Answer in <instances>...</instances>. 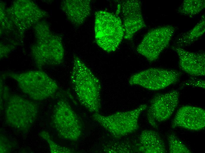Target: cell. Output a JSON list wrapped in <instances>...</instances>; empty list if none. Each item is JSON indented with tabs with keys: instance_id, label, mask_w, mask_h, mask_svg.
Listing matches in <instances>:
<instances>
[{
	"instance_id": "15",
	"label": "cell",
	"mask_w": 205,
	"mask_h": 153,
	"mask_svg": "<svg viewBox=\"0 0 205 153\" xmlns=\"http://www.w3.org/2000/svg\"><path fill=\"white\" fill-rule=\"evenodd\" d=\"M61 7L68 19L74 25L82 24L91 12L89 0H66L62 1Z\"/></svg>"
},
{
	"instance_id": "22",
	"label": "cell",
	"mask_w": 205,
	"mask_h": 153,
	"mask_svg": "<svg viewBox=\"0 0 205 153\" xmlns=\"http://www.w3.org/2000/svg\"><path fill=\"white\" fill-rule=\"evenodd\" d=\"M185 84L187 85L205 88V81L203 80L192 78L186 82Z\"/></svg>"
},
{
	"instance_id": "6",
	"label": "cell",
	"mask_w": 205,
	"mask_h": 153,
	"mask_svg": "<svg viewBox=\"0 0 205 153\" xmlns=\"http://www.w3.org/2000/svg\"><path fill=\"white\" fill-rule=\"evenodd\" d=\"M147 107L146 105L142 104L133 109L118 112L108 116L95 113L92 117L113 137L119 139L139 129V116Z\"/></svg>"
},
{
	"instance_id": "8",
	"label": "cell",
	"mask_w": 205,
	"mask_h": 153,
	"mask_svg": "<svg viewBox=\"0 0 205 153\" xmlns=\"http://www.w3.org/2000/svg\"><path fill=\"white\" fill-rule=\"evenodd\" d=\"M181 75V73L176 70L151 68L133 75L129 82L132 85H138L149 90L157 91L176 83Z\"/></svg>"
},
{
	"instance_id": "20",
	"label": "cell",
	"mask_w": 205,
	"mask_h": 153,
	"mask_svg": "<svg viewBox=\"0 0 205 153\" xmlns=\"http://www.w3.org/2000/svg\"><path fill=\"white\" fill-rule=\"evenodd\" d=\"M39 136L44 139L48 143L50 152L52 153H72L70 148L62 146L54 142L51 138L49 133L45 131H41Z\"/></svg>"
},
{
	"instance_id": "12",
	"label": "cell",
	"mask_w": 205,
	"mask_h": 153,
	"mask_svg": "<svg viewBox=\"0 0 205 153\" xmlns=\"http://www.w3.org/2000/svg\"><path fill=\"white\" fill-rule=\"evenodd\" d=\"M141 7V2L139 0H126L122 2L121 11L125 39H131L136 32L146 27Z\"/></svg>"
},
{
	"instance_id": "5",
	"label": "cell",
	"mask_w": 205,
	"mask_h": 153,
	"mask_svg": "<svg viewBox=\"0 0 205 153\" xmlns=\"http://www.w3.org/2000/svg\"><path fill=\"white\" fill-rule=\"evenodd\" d=\"M6 101L5 117L7 124L21 132H27L37 118V104L16 94L9 95Z\"/></svg>"
},
{
	"instance_id": "16",
	"label": "cell",
	"mask_w": 205,
	"mask_h": 153,
	"mask_svg": "<svg viewBox=\"0 0 205 153\" xmlns=\"http://www.w3.org/2000/svg\"><path fill=\"white\" fill-rule=\"evenodd\" d=\"M137 152L144 153H165V144L159 134L151 130L142 131L136 144Z\"/></svg>"
},
{
	"instance_id": "17",
	"label": "cell",
	"mask_w": 205,
	"mask_h": 153,
	"mask_svg": "<svg viewBox=\"0 0 205 153\" xmlns=\"http://www.w3.org/2000/svg\"><path fill=\"white\" fill-rule=\"evenodd\" d=\"M205 31V14L192 29L181 34L177 39L173 46L183 48L191 45L203 35Z\"/></svg>"
},
{
	"instance_id": "19",
	"label": "cell",
	"mask_w": 205,
	"mask_h": 153,
	"mask_svg": "<svg viewBox=\"0 0 205 153\" xmlns=\"http://www.w3.org/2000/svg\"><path fill=\"white\" fill-rule=\"evenodd\" d=\"M169 151L170 153H190L191 151L173 133L167 137Z\"/></svg>"
},
{
	"instance_id": "14",
	"label": "cell",
	"mask_w": 205,
	"mask_h": 153,
	"mask_svg": "<svg viewBox=\"0 0 205 153\" xmlns=\"http://www.w3.org/2000/svg\"><path fill=\"white\" fill-rule=\"evenodd\" d=\"M172 49L178 56L179 67L182 70L192 76H205L204 53L192 52L173 46Z\"/></svg>"
},
{
	"instance_id": "1",
	"label": "cell",
	"mask_w": 205,
	"mask_h": 153,
	"mask_svg": "<svg viewBox=\"0 0 205 153\" xmlns=\"http://www.w3.org/2000/svg\"><path fill=\"white\" fill-rule=\"evenodd\" d=\"M70 81L81 104L90 112L99 113L101 107L100 82L90 69L76 56L74 57Z\"/></svg>"
},
{
	"instance_id": "11",
	"label": "cell",
	"mask_w": 205,
	"mask_h": 153,
	"mask_svg": "<svg viewBox=\"0 0 205 153\" xmlns=\"http://www.w3.org/2000/svg\"><path fill=\"white\" fill-rule=\"evenodd\" d=\"M179 97V92L177 90L156 95L151 100L147 113L151 125L157 128L158 122L169 119L178 105Z\"/></svg>"
},
{
	"instance_id": "4",
	"label": "cell",
	"mask_w": 205,
	"mask_h": 153,
	"mask_svg": "<svg viewBox=\"0 0 205 153\" xmlns=\"http://www.w3.org/2000/svg\"><path fill=\"white\" fill-rule=\"evenodd\" d=\"M94 29L97 44L108 53L118 48L124 35V28L120 18L105 11L95 13Z\"/></svg>"
},
{
	"instance_id": "10",
	"label": "cell",
	"mask_w": 205,
	"mask_h": 153,
	"mask_svg": "<svg viewBox=\"0 0 205 153\" xmlns=\"http://www.w3.org/2000/svg\"><path fill=\"white\" fill-rule=\"evenodd\" d=\"M53 122L57 132L63 138L76 141L80 137L82 132L81 123L76 113L65 100L61 99L57 103Z\"/></svg>"
},
{
	"instance_id": "7",
	"label": "cell",
	"mask_w": 205,
	"mask_h": 153,
	"mask_svg": "<svg viewBox=\"0 0 205 153\" xmlns=\"http://www.w3.org/2000/svg\"><path fill=\"white\" fill-rule=\"evenodd\" d=\"M5 12L13 24L16 35L22 40L27 29L47 15L46 11L29 0L16 1Z\"/></svg>"
},
{
	"instance_id": "13",
	"label": "cell",
	"mask_w": 205,
	"mask_h": 153,
	"mask_svg": "<svg viewBox=\"0 0 205 153\" xmlns=\"http://www.w3.org/2000/svg\"><path fill=\"white\" fill-rule=\"evenodd\" d=\"M173 128L181 127L197 131L205 127V111L200 107L184 106L177 111L171 122Z\"/></svg>"
},
{
	"instance_id": "9",
	"label": "cell",
	"mask_w": 205,
	"mask_h": 153,
	"mask_svg": "<svg viewBox=\"0 0 205 153\" xmlns=\"http://www.w3.org/2000/svg\"><path fill=\"white\" fill-rule=\"evenodd\" d=\"M176 28L171 25L159 26L150 30L137 48V52L150 62L156 60L168 46Z\"/></svg>"
},
{
	"instance_id": "2",
	"label": "cell",
	"mask_w": 205,
	"mask_h": 153,
	"mask_svg": "<svg viewBox=\"0 0 205 153\" xmlns=\"http://www.w3.org/2000/svg\"><path fill=\"white\" fill-rule=\"evenodd\" d=\"M34 27L36 41L31 49L37 67L41 69L61 64L65 52L60 38L52 32L45 21L38 22Z\"/></svg>"
},
{
	"instance_id": "21",
	"label": "cell",
	"mask_w": 205,
	"mask_h": 153,
	"mask_svg": "<svg viewBox=\"0 0 205 153\" xmlns=\"http://www.w3.org/2000/svg\"><path fill=\"white\" fill-rule=\"evenodd\" d=\"M11 145L8 139L3 135H0V153H8L10 151Z\"/></svg>"
},
{
	"instance_id": "18",
	"label": "cell",
	"mask_w": 205,
	"mask_h": 153,
	"mask_svg": "<svg viewBox=\"0 0 205 153\" xmlns=\"http://www.w3.org/2000/svg\"><path fill=\"white\" fill-rule=\"evenodd\" d=\"M204 0H185L178 8L181 14L192 17L199 14L205 8Z\"/></svg>"
},
{
	"instance_id": "3",
	"label": "cell",
	"mask_w": 205,
	"mask_h": 153,
	"mask_svg": "<svg viewBox=\"0 0 205 153\" xmlns=\"http://www.w3.org/2000/svg\"><path fill=\"white\" fill-rule=\"evenodd\" d=\"M1 75L15 81L22 92L33 100L50 98L58 89L56 82L41 69L21 73L6 72Z\"/></svg>"
}]
</instances>
